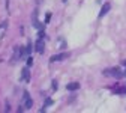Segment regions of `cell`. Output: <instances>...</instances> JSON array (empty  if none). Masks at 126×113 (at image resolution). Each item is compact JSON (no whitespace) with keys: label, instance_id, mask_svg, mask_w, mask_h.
I'll list each match as a JSON object with an SVG mask.
<instances>
[{"label":"cell","instance_id":"14","mask_svg":"<svg viewBox=\"0 0 126 113\" xmlns=\"http://www.w3.org/2000/svg\"><path fill=\"white\" fill-rule=\"evenodd\" d=\"M125 65H126V62H125Z\"/></svg>","mask_w":126,"mask_h":113},{"label":"cell","instance_id":"6","mask_svg":"<svg viewBox=\"0 0 126 113\" xmlns=\"http://www.w3.org/2000/svg\"><path fill=\"white\" fill-rule=\"evenodd\" d=\"M110 8H111V6H110V3H105V5L102 6V11L99 12V18H102V17H104V15L110 11Z\"/></svg>","mask_w":126,"mask_h":113},{"label":"cell","instance_id":"3","mask_svg":"<svg viewBox=\"0 0 126 113\" xmlns=\"http://www.w3.org/2000/svg\"><path fill=\"white\" fill-rule=\"evenodd\" d=\"M35 47H36V51H38L39 54H42V53H44V47H45V44H44V38H39V39L36 41Z\"/></svg>","mask_w":126,"mask_h":113},{"label":"cell","instance_id":"4","mask_svg":"<svg viewBox=\"0 0 126 113\" xmlns=\"http://www.w3.org/2000/svg\"><path fill=\"white\" fill-rule=\"evenodd\" d=\"M23 80H24V82L26 83H29V80H30V71H29V67L27 68H23Z\"/></svg>","mask_w":126,"mask_h":113},{"label":"cell","instance_id":"8","mask_svg":"<svg viewBox=\"0 0 126 113\" xmlns=\"http://www.w3.org/2000/svg\"><path fill=\"white\" fill-rule=\"evenodd\" d=\"M114 92L116 93H126V88H117Z\"/></svg>","mask_w":126,"mask_h":113},{"label":"cell","instance_id":"5","mask_svg":"<svg viewBox=\"0 0 126 113\" xmlns=\"http://www.w3.org/2000/svg\"><path fill=\"white\" fill-rule=\"evenodd\" d=\"M66 89L68 90H78V89H80V83H78V82H72V83H69L66 86Z\"/></svg>","mask_w":126,"mask_h":113},{"label":"cell","instance_id":"2","mask_svg":"<svg viewBox=\"0 0 126 113\" xmlns=\"http://www.w3.org/2000/svg\"><path fill=\"white\" fill-rule=\"evenodd\" d=\"M71 56V53H60V54H54V56H51V62H57V60H63V59H66V57H69Z\"/></svg>","mask_w":126,"mask_h":113},{"label":"cell","instance_id":"7","mask_svg":"<svg viewBox=\"0 0 126 113\" xmlns=\"http://www.w3.org/2000/svg\"><path fill=\"white\" fill-rule=\"evenodd\" d=\"M24 107H26V109H30V107H32V100H30V98H26V104H24Z\"/></svg>","mask_w":126,"mask_h":113},{"label":"cell","instance_id":"12","mask_svg":"<svg viewBox=\"0 0 126 113\" xmlns=\"http://www.w3.org/2000/svg\"><path fill=\"white\" fill-rule=\"evenodd\" d=\"M45 36V33H44V30L42 29H39V38H44Z\"/></svg>","mask_w":126,"mask_h":113},{"label":"cell","instance_id":"9","mask_svg":"<svg viewBox=\"0 0 126 113\" xmlns=\"http://www.w3.org/2000/svg\"><path fill=\"white\" fill-rule=\"evenodd\" d=\"M32 65H33V57H27V67H32Z\"/></svg>","mask_w":126,"mask_h":113},{"label":"cell","instance_id":"10","mask_svg":"<svg viewBox=\"0 0 126 113\" xmlns=\"http://www.w3.org/2000/svg\"><path fill=\"white\" fill-rule=\"evenodd\" d=\"M50 20H51V14H47V15H45V24H48Z\"/></svg>","mask_w":126,"mask_h":113},{"label":"cell","instance_id":"11","mask_svg":"<svg viewBox=\"0 0 126 113\" xmlns=\"http://www.w3.org/2000/svg\"><path fill=\"white\" fill-rule=\"evenodd\" d=\"M51 104H53V101H51V100H47V101H45V106H44V107H47V106H51Z\"/></svg>","mask_w":126,"mask_h":113},{"label":"cell","instance_id":"13","mask_svg":"<svg viewBox=\"0 0 126 113\" xmlns=\"http://www.w3.org/2000/svg\"><path fill=\"white\" fill-rule=\"evenodd\" d=\"M53 89H54V90L57 89V82H53Z\"/></svg>","mask_w":126,"mask_h":113},{"label":"cell","instance_id":"1","mask_svg":"<svg viewBox=\"0 0 126 113\" xmlns=\"http://www.w3.org/2000/svg\"><path fill=\"white\" fill-rule=\"evenodd\" d=\"M104 75L116 77V78H122V77L125 75V72H120L119 68H110V69H104Z\"/></svg>","mask_w":126,"mask_h":113}]
</instances>
